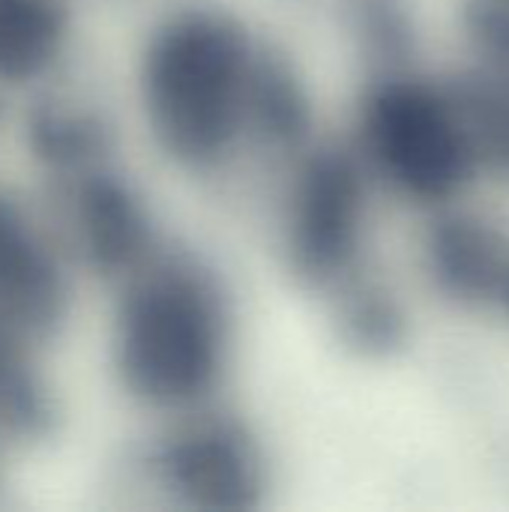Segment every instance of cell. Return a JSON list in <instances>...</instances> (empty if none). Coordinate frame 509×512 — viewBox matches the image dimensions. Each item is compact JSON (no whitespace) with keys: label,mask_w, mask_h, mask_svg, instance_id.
I'll list each match as a JSON object with an SVG mask.
<instances>
[{"label":"cell","mask_w":509,"mask_h":512,"mask_svg":"<svg viewBox=\"0 0 509 512\" xmlns=\"http://www.w3.org/2000/svg\"><path fill=\"white\" fill-rule=\"evenodd\" d=\"M474 69L456 84L489 165L509 171V0H483L471 21Z\"/></svg>","instance_id":"cell-9"},{"label":"cell","mask_w":509,"mask_h":512,"mask_svg":"<svg viewBox=\"0 0 509 512\" xmlns=\"http://www.w3.org/2000/svg\"><path fill=\"white\" fill-rule=\"evenodd\" d=\"M231 315L210 273L183 258L147 261L117 309L114 360L123 387L162 411H198L222 384Z\"/></svg>","instance_id":"cell-2"},{"label":"cell","mask_w":509,"mask_h":512,"mask_svg":"<svg viewBox=\"0 0 509 512\" xmlns=\"http://www.w3.org/2000/svg\"><path fill=\"white\" fill-rule=\"evenodd\" d=\"M30 144L45 165L72 171L90 165V159L102 147V138L87 117L42 108L30 120Z\"/></svg>","instance_id":"cell-12"},{"label":"cell","mask_w":509,"mask_h":512,"mask_svg":"<svg viewBox=\"0 0 509 512\" xmlns=\"http://www.w3.org/2000/svg\"><path fill=\"white\" fill-rule=\"evenodd\" d=\"M426 270L456 306L509 324V228L474 213H441L426 237Z\"/></svg>","instance_id":"cell-6"},{"label":"cell","mask_w":509,"mask_h":512,"mask_svg":"<svg viewBox=\"0 0 509 512\" xmlns=\"http://www.w3.org/2000/svg\"><path fill=\"white\" fill-rule=\"evenodd\" d=\"M75 222L84 252L102 273H135L150 261V222L141 201L111 174L90 171L78 183Z\"/></svg>","instance_id":"cell-8"},{"label":"cell","mask_w":509,"mask_h":512,"mask_svg":"<svg viewBox=\"0 0 509 512\" xmlns=\"http://www.w3.org/2000/svg\"><path fill=\"white\" fill-rule=\"evenodd\" d=\"M153 471L165 492L204 510L249 507L264 483L258 444L234 420L198 417L168 435Z\"/></svg>","instance_id":"cell-5"},{"label":"cell","mask_w":509,"mask_h":512,"mask_svg":"<svg viewBox=\"0 0 509 512\" xmlns=\"http://www.w3.org/2000/svg\"><path fill=\"white\" fill-rule=\"evenodd\" d=\"M66 315V279L36 225L0 198V330L18 339L51 336Z\"/></svg>","instance_id":"cell-7"},{"label":"cell","mask_w":509,"mask_h":512,"mask_svg":"<svg viewBox=\"0 0 509 512\" xmlns=\"http://www.w3.org/2000/svg\"><path fill=\"white\" fill-rule=\"evenodd\" d=\"M66 39L63 0H0V78H39Z\"/></svg>","instance_id":"cell-10"},{"label":"cell","mask_w":509,"mask_h":512,"mask_svg":"<svg viewBox=\"0 0 509 512\" xmlns=\"http://www.w3.org/2000/svg\"><path fill=\"white\" fill-rule=\"evenodd\" d=\"M21 342L24 339L0 330V429L36 441L54 426V402Z\"/></svg>","instance_id":"cell-11"},{"label":"cell","mask_w":509,"mask_h":512,"mask_svg":"<svg viewBox=\"0 0 509 512\" xmlns=\"http://www.w3.org/2000/svg\"><path fill=\"white\" fill-rule=\"evenodd\" d=\"M360 147L396 195L438 210L459 201L489 165L459 90L417 75L384 78L366 93Z\"/></svg>","instance_id":"cell-3"},{"label":"cell","mask_w":509,"mask_h":512,"mask_svg":"<svg viewBox=\"0 0 509 512\" xmlns=\"http://www.w3.org/2000/svg\"><path fill=\"white\" fill-rule=\"evenodd\" d=\"M141 99L159 147L189 171L222 168L246 141H288L306 105L291 75L222 12L168 18L141 63Z\"/></svg>","instance_id":"cell-1"},{"label":"cell","mask_w":509,"mask_h":512,"mask_svg":"<svg viewBox=\"0 0 509 512\" xmlns=\"http://www.w3.org/2000/svg\"><path fill=\"white\" fill-rule=\"evenodd\" d=\"M366 228V183L339 153L312 156L291 189L288 252L312 282H330L351 267Z\"/></svg>","instance_id":"cell-4"}]
</instances>
